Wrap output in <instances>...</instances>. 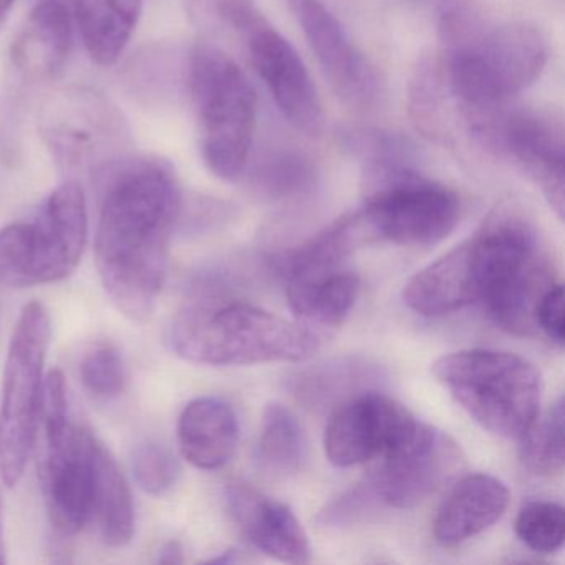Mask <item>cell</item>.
<instances>
[{"label": "cell", "mask_w": 565, "mask_h": 565, "mask_svg": "<svg viewBox=\"0 0 565 565\" xmlns=\"http://www.w3.org/2000/svg\"><path fill=\"white\" fill-rule=\"evenodd\" d=\"M461 213L458 196L426 180L405 158L366 160L360 226L366 241L428 246L448 237Z\"/></svg>", "instance_id": "8"}, {"label": "cell", "mask_w": 565, "mask_h": 565, "mask_svg": "<svg viewBox=\"0 0 565 565\" xmlns=\"http://www.w3.org/2000/svg\"><path fill=\"white\" fill-rule=\"evenodd\" d=\"M6 564L4 504L0 495V565Z\"/></svg>", "instance_id": "33"}, {"label": "cell", "mask_w": 565, "mask_h": 565, "mask_svg": "<svg viewBox=\"0 0 565 565\" xmlns=\"http://www.w3.org/2000/svg\"><path fill=\"white\" fill-rule=\"evenodd\" d=\"M134 476L145 492L163 495L180 481L181 466L170 449L147 443L135 451Z\"/></svg>", "instance_id": "29"}, {"label": "cell", "mask_w": 565, "mask_h": 565, "mask_svg": "<svg viewBox=\"0 0 565 565\" xmlns=\"http://www.w3.org/2000/svg\"><path fill=\"white\" fill-rule=\"evenodd\" d=\"M509 489L491 475L465 476L439 505L433 535L445 547L484 532L508 511Z\"/></svg>", "instance_id": "20"}, {"label": "cell", "mask_w": 565, "mask_h": 565, "mask_svg": "<svg viewBox=\"0 0 565 565\" xmlns=\"http://www.w3.org/2000/svg\"><path fill=\"white\" fill-rule=\"evenodd\" d=\"M51 339L47 309L39 302L28 303L9 343L0 399V478L9 488L21 481L38 438Z\"/></svg>", "instance_id": "10"}, {"label": "cell", "mask_w": 565, "mask_h": 565, "mask_svg": "<svg viewBox=\"0 0 565 565\" xmlns=\"http://www.w3.org/2000/svg\"><path fill=\"white\" fill-rule=\"evenodd\" d=\"M188 87L204 164L220 180H239L249 161L257 124L253 84L223 49L200 42L190 55Z\"/></svg>", "instance_id": "5"}, {"label": "cell", "mask_w": 565, "mask_h": 565, "mask_svg": "<svg viewBox=\"0 0 565 565\" xmlns=\"http://www.w3.org/2000/svg\"><path fill=\"white\" fill-rule=\"evenodd\" d=\"M310 178L309 161L296 153L273 154L256 174L257 186L270 198L299 193L310 183Z\"/></svg>", "instance_id": "30"}, {"label": "cell", "mask_w": 565, "mask_h": 565, "mask_svg": "<svg viewBox=\"0 0 565 565\" xmlns=\"http://www.w3.org/2000/svg\"><path fill=\"white\" fill-rule=\"evenodd\" d=\"M360 280L349 270H339L319 282L286 290L294 322L322 345L345 322L359 299Z\"/></svg>", "instance_id": "23"}, {"label": "cell", "mask_w": 565, "mask_h": 565, "mask_svg": "<svg viewBox=\"0 0 565 565\" xmlns=\"http://www.w3.org/2000/svg\"><path fill=\"white\" fill-rule=\"evenodd\" d=\"M62 0H41L25 19L11 47L12 68L25 82L52 81L71 57L74 24Z\"/></svg>", "instance_id": "18"}, {"label": "cell", "mask_w": 565, "mask_h": 565, "mask_svg": "<svg viewBox=\"0 0 565 565\" xmlns=\"http://www.w3.org/2000/svg\"><path fill=\"white\" fill-rule=\"evenodd\" d=\"M433 375L482 429L501 438L519 441L541 413V373L514 353H448L436 360Z\"/></svg>", "instance_id": "6"}, {"label": "cell", "mask_w": 565, "mask_h": 565, "mask_svg": "<svg viewBox=\"0 0 565 565\" xmlns=\"http://www.w3.org/2000/svg\"><path fill=\"white\" fill-rule=\"evenodd\" d=\"M15 0H0V32L4 29L6 22H8L9 14L14 9Z\"/></svg>", "instance_id": "34"}, {"label": "cell", "mask_w": 565, "mask_h": 565, "mask_svg": "<svg viewBox=\"0 0 565 565\" xmlns=\"http://www.w3.org/2000/svg\"><path fill=\"white\" fill-rule=\"evenodd\" d=\"M515 534L539 554H552L564 544V508L557 502H527L515 519Z\"/></svg>", "instance_id": "28"}, {"label": "cell", "mask_w": 565, "mask_h": 565, "mask_svg": "<svg viewBox=\"0 0 565 565\" xmlns=\"http://www.w3.org/2000/svg\"><path fill=\"white\" fill-rule=\"evenodd\" d=\"M306 461L307 439L299 419L282 403H270L257 438V465L274 478H289L302 471Z\"/></svg>", "instance_id": "24"}, {"label": "cell", "mask_w": 565, "mask_h": 565, "mask_svg": "<svg viewBox=\"0 0 565 565\" xmlns=\"http://www.w3.org/2000/svg\"><path fill=\"white\" fill-rule=\"evenodd\" d=\"M534 320L537 332L544 333L551 342L557 343L558 347L564 345V286L561 282L552 284L545 290L535 307Z\"/></svg>", "instance_id": "31"}, {"label": "cell", "mask_w": 565, "mask_h": 565, "mask_svg": "<svg viewBox=\"0 0 565 565\" xmlns=\"http://www.w3.org/2000/svg\"><path fill=\"white\" fill-rule=\"evenodd\" d=\"M87 236L84 190L77 181H67L34 220L0 231V282L22 289L67 279L81 264Z\"/></svg>", "instance_id": "9"}, {"label": "cell", "mask_w": 565, "mask_h": 565, "mask_svg": "<svg viewBox=\"0 0 565 565\" xmlns=\"http://www.w3.org/2000/svg\"><path fill=\"white\" fill-rule=\"evenodd\" d=\"M39 429L44 433L41 476L49 518L58 534L77 535L94 521L102 443L71 422L61 370H52L44 379Z\"/></svg>", "instance_id": "7"}, {"label": "cell", "mask_w": 565, "mask_h": 565, "mask_svg": "<svg viewBox=\"0 0 565 565\" xmlns=\"http://www.w3.org/2000/svg\"><path fill=\"white\" fill-rule=\"evenodd\" d=\"M226 502L237 527L254 547L276 561L310 562L309 537L289 505L239 482L227 486Z\"/></svg>", "instance_id": "17"}, {"label": "cell", "mask_w": 565, "mask_h": 565, "mask_svg": "<svg viewBox=\"0 0 565 565\" xmlns=\"http://www.w3.org/2000/svg\"><path fill=\"white\" fill-rule=\"evenodd\" d=\"M39 134L58 168L94 173L124 158L130 130L124 114L94 88L72 85L45 98Z\"/></svg>", "instance_id": "11"}, {"label": "cell", "mask_w": 565, "mask_h": 565, "mask_svg": "<svg viewBox=\"0 0 565 565\" xmlns=\"http://www.w3.org/2000/svg\"><path fill=\"white\" fill-rule=\"evenodd\" d=\"M94 519L102 539L110 547H124L134 539V495L117 459L104 445L98 455Z\"/></svg>", "instance_id": "25"}, {"label": "cell", "mask_w": 565, "mask_h": 565, "mask_svg": "<svg viewBox=\"0 0 565 565\" xmlns=\"http://www.w3.org/2000/svg\"><path fill=\"white\" fill-rule=\"evenodd\" d=\"M419 419L406 406L376 392L350 396L337 406L323 435L326 455L339 468L363 465L408 438Z\"/></svg>", "instance_id": "14"}, {"label": "cell", "mask_w": 565, "mask_h": 565, "mask_svg": "<svg viewBox=\"0 0 565 565\" xmlns=\"http://www.w3.org/2000/svg\"><path fill=\"white\" fill-rule=\"evenodd\" d=\"M95 174L100 188L95 263L102 286L118 312L148 319L167 282L181 213L177 173L158 158L124 157Z\"/></svg>", "instance_id": "1"}, {"label": "cell", "mask_w": 565, "mask_h": 565, "mask_svg": "<svg viewBox=\"0 0 565 565\" xmlns=\"http://www.w3.org/2000/svg\"><path fill=\"white\" fill-rule=\"evenodd\" d=\"M469 241L481 276L479 303L509 333L535 335V307L557 280L531 221L514 204H502Z\"/></svg>", "instance_id": "4"}, {"label": "cell", "mask_w": 565, "mask_h": 565, "mask_svg": "<svg viewBox=\"0 0 565 565\" xmlns=\"http://www.w3.org/2000/svg\"><path fill=\"white\" fill-rule=\"evenodd\" d=\"M439 78L471 121L491 118L502 105L537 81L548 58L547 39L524 22L482 24L465 6L441 15Z\"/></svg>", "instance_id": "2"}, {"label": "cell", "mask_w": 565, "mask_h": 565, "mask_svg": "<svg viewBox=\"0 0 565 565\" xmlns=\"http://www.w3.org/2000/svg\"><path fill=\"white\" fill-rule=\"evenodd\" d=\"M81 380L94 398L110 402L127 388L128 373L124 355L110 342H97L82 355Z\"/></svg>", "instance_id": "27"}, {"label": "cell", "mask_w": 565, "mask_h": 565, "mask_svg": "<svg viewBox=\"0 0 565 565\" xmlns=\"http://www.w3.org/2000/svg\"><path fill=\"white\" fill-rule=\"evenodd\" d=\"M564 398H558L545 413L529 426L527 431L519 439L522 465L534 475L552 476L564 469Z\"/></svg>", "instance_id": "26"}, {"label": "cell", "mask_w": 565, "mask_h": 565, "mask_svg": "<svg viewBox=\"0 0 565 565\" xmlns=\"http://www.w3.org/2000/svg\"><path fill=\"white\" fill-rule=\"evenodd\" d=\"M143 14V0H75L74 19L98 67L120 61Z\"/></svg>", "instance_id": "22"}, {"label": "cell", "mask_w": 565, "mask_h": 565, "mask_svg": "<svg viewBox=\"0 0 565 565\" xmlns=\"http://www.w3.org/2000/svg\"><path fill=\"white\" fill-rule=\"evenodd\" d=\"M461 466L458 445L446 433L419 422L408 438L382 456L369 484L383 504L412 509L435 494Z\"/></svg>", "instance_id": "13"}, {"label": "cell", "mask_w": 565, "mask_h": 565, "mask_svg": "<svg viewBox=\"0 0 565 565\" xmlns=\"http://www.w3.org/2000/svg\"><path fill=\"white\" fill-rule=\"evenodd\" d=\"M196 297L168 323L167 342L198 365L237 366L303 362L320 343L296 322L241 300L220 297L216 284L201 280Z\"/></svg>", "instance_id": "3"}, {"label": "cell", "mask_w": 565, "mask_h": 565, "mask_svg": "<svg viewBox=\"0 0 565 565\" xmlns=\"http://www.w3.org/2000/svg\"><path fill=\"white\" fill-rule=\"evenodd\" d=\"M221 11L243 38L250 65L284 117L303 134H319L323 125L322 102L294 45L249 0H223Z\"/></svg>", "instance_id": "12"}, {"label": "cell", "mask_w": 565, "mask_h": 565, "mask_svg": "<svg viewBox=\"0 0 565 565\" xmlns=\"http://www.w3.org/2000/svg\"><path fill=\"white\" fill-rule=\"evenodd\" d=\"M239 441V423L230 403L214 396L193 399L178 419V445L188 462L204 471L223 468Z\"/></svg>", "instance_id": "21"}, {"label": "cell", "mask_w": 565, "mask_h": 565, "mask_svg": "<svg viewBox=\"0 0 565 565\" xmlns=\"http://www.w3.org/2000/svg\"><path fill=\"white\" fill-rule=\"evenodd\" d=\"M499 140L519 167L541 188L548 206L564 220V125L554 114L518 110L499 121Z\"/></svg>", "instance_id": "16"}, {"label": "cell", "mask_w": 565, "mask_h": 565, "mask_svg": "<svg viewBox=\"0 0 565 565\" xmlns=\"http://www.w3.org/2000/svg\"><path fill=\"white\" fill-rule=\"evenodd\" d=\"M403 299L423 317L448 316L481 302V282L469 239L416 273L406 284Z\"/></svg>", "instance_id": "19"}, {"label": "cell", "mask_w": 565, "mask_h": 565, "mask_svg": "<svg viewBox=\"0 0 565 565\" xmlns=\"http://www.w3.org/2000/svg\"><path fill=\"white\" fill-rule=\"evenodd\" d=\"M310 51L337 97L355 110H370L382 95L379 72L349 38L322 0H289Z\"/></svg>", "instance_id": "15"}, {"label": "cell", "mask_w": 565, "mask_h": 565, "mask_svg": "<svg viewBox=\"0 0 565 565\" xmlns=\"http://www.w3.org/2000/svg\"><path fill=\"white\" fill-rule=\"evenodd\" d=\"M158 561H160L161 564H181V562L184 561L183 545L178 541L167 542V544L161 547Z\"/></svg>", "instance_id": "32"}]
</instances>
